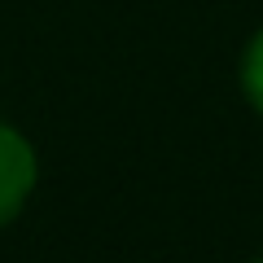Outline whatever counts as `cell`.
<instances>
[{"instance_id": "1", "label": "cell", "mask_w": 263, "mask_h": 263, "mask_svg": "<svg viewBox=\"0 0 263 263\" xmlns=\"http://www.w3.org/2000/svg\"><path fill=\"white\" fill-rule=\"evenodd\" d=\"M35 184H40L35 145H31L18 127L0 123V228H9L13 219L27 211Z\"/></svg>"}, {"instance_id": "2", "label": "cell", "mask_w": 263, "mask_h": 263, "mask_svg": "<svg viewBox=\"0 0 263 263\" xmlns=\"http://www.w3.org/2000/svg\"><path fill=\"white\" fill-rule=\"evenodd\" d=\"M237 79H241V97L250 101V110H259V114H263V27L254 31L250 44L241 48Z\"/></svg>"}, {"instance_id": "3", "label": "cell", "mask_w": 263, "mask_h": 263, "mask_svg": "<svg viewBox=\"0 0 263 263\" xmlns=\"http://www.w3.org/2000/svg\"><path fill=\"white\" fill-rule=\"evenodd\" d=\"M254 263H263V259H254Z\"/></svg>"}]
</instances>
